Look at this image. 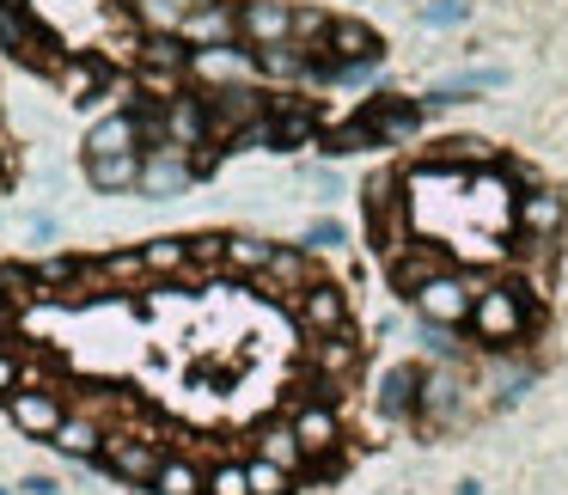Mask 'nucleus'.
<instances>
[{
    "instance_id": "obj_1",
    "label": "nucleus",
    "mask_w": 568,
    "mask_h": 495,
    "mask_svg": "<svg viewBox=\"0 0 568 495\" xmlns=\"http://www.w3.org/2000/svg\"><path fill=\"white\" fill-rule=\"evenodd\" d=\"M477 294H483V282L470 270H434L428 282L409 294V306L422 312V324H446V331H465L470 324V306H477Z\"/></svg>"
},
{
    "instance_id": "obj_2",
    "label": "nucleus",
    "mask_w": 568,
    "mask_h": 495,
    "mask_svg": "<svg viewBox=\"0 0 568 495\" xmlns=\"http://www.w3.org/2000/svg\"><path fill=\"white\" fill-rule=\"evenodd\" d=\"M526 324H531V294H526V287L483 282L477 306H470V331H477L483 343L507 348V343H519V336H526Z\"/></svg>"
},
{
    "instance_id": "obj_3",
    "label": "nucleus",
    "mask_w": 568,
    "mask_h": 495,
    "mask_svg": "<svg viewBox=\"0 0 568 495\" xmlns=\"http://www.w3.org/2000/svg\"><path fill=\"white\" fill-rule=\"evenodd\" d=\"M104 465L116 471L123 483H153L160 477V465H165V446L153 441V434H129V428H116V434H104Z\"/></svg>"
},
{
    "instance_id": "obj_4",
    "label": "nucleus",
    "mask_w": 568,
    "mask_h": 495,
    "mask_svg": "<svg viewBox=\"0 0 568 495\" xmlns=\"http://www.w3.org/2000/svg\"><path fill=\"white\" fill-rule=\"evenodd\" d=\"M196 184V165H190V148L165 141V148H148L141 153V196H178V190Z\"/></svg>"
},
{
    "instance_id": "obj_5",
    "label": "nucleus",
    "mask_w": 568,
    "mask_h": 495,
    "mask_svg": "<svg viewBox=\"0 0 568 495\" xmlns=\"http://www.w3.org/2000/svg\"><path fill=\"white\" fill-rule=\"evenodd\" d=\"M239 43H251V50L294 43V7L287 0H239Z\"/></svg>"
},
{
    "instance_id": "obj_6",
    "label": "nucleus",
    "mask_w": 568,
    "mask_h": 495,
    "mask_svg": "<svg viewBox=\"0 0 568 495\" xmlns=\"http://www.w3.org/2000/svg\"><path fill=\"white\" fill-rule=\"evenodd\" d=\"M178 38L190 50H221V43H239V7L233 0H209V7H190L178 19Z\"/></svg>"
},
{
    "instance_id": "obj_7",
    "label": "nucleus",
    "mask_w": 568,
    "mask_h": 495,
    "mask_svg": "<svg viewBox=\"0 0 568 495\" xmlns=\"http://www.w3.org/2000/svg\"><path fill=\"white\" fill-rule=\"evenodd\" d=\"M7 410H13L19 434H31V441H50V434L68 422V404L50 392V385H26V392H13V397H7Z\"/></svg>"
},
{
    "instance_id": "obj_8",
    "label": "nucleus",
    "mask_w": 568,
    "mask_h": 495,
    "mask_svg": "<svg viewBox=\"0 0 568 495\" xmlns=\"http://www.w3.org/2000/svg\"><path fill=\"white\" fill-rule=\"evenodd\" d=\"M287 422H294V434H300V446H306V458H331L336 446H343V422H336V410L324 404V397H300Z\"/></svg>"
},
{
    "instance_id": "obj_9",
    "label": "nucleus",
    "mask_w": 568,
    "mask_h": 495,
    "mask_svg": "<svg viewBox=\"0 0 568 495\" xmlns=\"http://www.w3.org/2000/svg\"><path fill=\"white\" fill-rule=\"evenodd\" d=\"M257 282L270 287L275 300H287V306H294V300L306 294L312 282H318V275H312V251H306V245H275V257L263 263Z\"/></svg>"
},
{
    "instance_id": "obj_10",
    "label": "nucleus",
    "mask_w": 568,
    "mask_h": 495,
    "mask_svg": "<svg viewBox=\"0 0 568 495\" xmlns=\"http://www.w3.org/2000/svg\"><path fill=\"white\" fill-rule=\"evenodd\" d=\"M294 312H300V324H306V336H343L348 331V300H343V287H331V282H312L306 294L294 300Z\"/></svg>"
},
{
    "instance_id": "obj_11",
    "label": "nucleus",
    "mask_w": 568,
    "mask_h": 495,
    "mask_svg": "<svg viewBox=\"0 0 568 495\" xmlns=\"http://www.w3.org/2000/svg\"><path fill=\"white\" fill-rule=\"evenodd\" d=\"M514 226L526 239H556L568 226V196L562 190H526V196L514 202Z\"/></svg>"
},
{
    "instance_id": "obj_12",
    "label": "nucleus",
    "mask_w": 568,
    "mask_h": 495,
    "mask_svg": "<svg viewBox=\"0 0 568 495\" xmlns=\"http://www.w3.org/2000/svg\"><path fill=\"white\" fill-rule=\"evenodd\" d=\"M318 50L336 55V62H367V55H379V62H385V38L367 26V19H331V31H324Z\"/></svg>"
},
{
    "instance_id": "obj_13",
    "label": "nucleus",
    "mask_w": 568,
    "mask_h": 495,
    "mask_svg": "<svg viewBox=\"0 0 568 495\" xmlns=\"http://www.w3.org/2000/svg\"><path fill=\"white\" fill-rule=\"evenodd\" d=\"M104 153H141V123H135V111H116V117H104V123H92L87 160H104Z\"/></svg>"
},
{
    "instance_id": "obj_14",
    "label": "nucleus",
    "mask_w": 568,
    "mask_h": 495,
    "mask_svg": "<svg viewBox=\"0 0 568 495\" xmlns=\"http://www.w3.org/2000/svg\"><path fill=\"white\" fill-rule=\"evenodd\" d=\"M87 184L104 190V196L135 190L141 184V153H104V160H87Z\"/></svg>"
},
{
    "instance_id": "obj_15",
    "label": "nucleus",
    "mask_w": 568,
    "mask_h": 495,
    "mask_svg": "<svg viewBox=\"0 0 568 495\" xmlns=\"http://www.w3.org/2000/svg\"><path fill=\"white\" fill-rule=\"evenodd\" d=\"M379 416H416V404H422V367H392L379 380Z\"/></svg>"
},
{
    "instance_id": "obj_16",
    "label": "nucleus",
    "mask_w": 568,
    "mask_h": 495,
    "mask_svg": "<svg viewBox=\"0 0 568 495\" xmlns=\"http://www.w3.org/2000/svg\"><path fill=\"white\" fill-rule=\"evenodd\" d=\"M251 55H257V80H282V87L306 80V62H312L306 43H270V50H251Z\"/></svg>"
},
{
    "instance_id": "obj_17",
    "label": "nucleus",
    "mask_w": 568,
    "mask_h": 495,
    "mask_svg": "<svg viewBox=\"0 0 568 495\" xmlns=\"http://www.w3.org/2000/svg\"><path fill=\"white\" fill-rule=\"evenodd\" d=\"M50 441L62 446L68 458H99L104 453V428H99V416H87V410H80V416H68Z\"/></svg>"
},
{
    "instance_id": "obj_18",
    "label": "nucleus",
    "mask_w": 568,
    "mask_h": 495,
    "mask_svg": "<svg viewBox=\"0 0 568 495\" xmlns=\"http://www.w3.org/2000/svg\"><path fill=\"white\" fill-rule=\"evenodd\" d=\"M312 367L324 373V380H343V373H355L361 367V348H355V336H312Z\"/></svg>"
},
{
    "instance_id": "obj_19",
    "label": "nucleus",
    "mask_w": 568,
    "mask_h": 495,
    "mask_svg": "<svg viewBox=\"0 0 568 495\" xmlns=\"http://www.w3.org/2000/svg\"><path fill=\"white\" fill-rule=\"evenodd\" d=\"M257 453L270 458V465H282V471H300V465H306V446H300L294 422H270V428L257 434Z\"/></svg>"
},
{
    "instance_id": "obj_20",
    "label": "nucleus",
    "mask_w": 568,
    "mask_h": 495,
    "mask_svg": "<svg viewBox=\"0 0 568 495\" xmlns=\"http://www.w3.org/2000/svg\"><path fill=\"white\" fill-rule=\"evenodd\" d=\"M141 270L148 275H184L190 270V239H153V245H141Z\"/></svg>"
},
{
    "instance_id": "obj_21",
    "label": "nucleus",
    "mask_w": 568,
    "mask_h": 495,
    "mask_svg": "<svg viewBox=\"0 0 568 495\" xmlns=\"http://www.w3.org/2000/svg\"><path fill=\"white\" fill-rule=\"evenodd\" d=\"M202 477H209L202 465H190V458H172V453H165L160 477H153V495H202Z\"/></svg>"
},
{
    "instance_id": "obj_22",
    "label": "nucleus",
    "mask_w": 568,
    "mask_h": 495,
    "mask_svg": "<svg viewBox=\"0 0 568 495\" xmlns=\"http://www.w3.org/2000/svg\"><path fill=\"white\" fill-rule=\"evenodd\" d=\"M270 257H275L270 239H251V233L226 239V270H239V275H263V263H270Z\"/></svg>"
},
{
    "instance_id": "obj_23",
    "label": "nucleus",
    "mask_w": 568,
    "mask_h": 495,
    "mask_svg": "<svg viewBox=\"0 0 568 495\" xmlns=\"http://www.w3.org/2000/svg\"><path fill=\"white\" fill-rule=\"evenodd\" d=\"M526 385H531V373H526V367H514V361H495V367L483 373V392H489L495 404H514V397L526 392Z\"/></svg>"
},
{
    "instance_id": "obj_24",
    "label": "nucleus",
    "mask_w": 568,
    "mask_h": 495,
    "mask_svg": "<svg viewBox=\"0 0 568 495\" xmlns=\"http://www.w3.org/2000/svg\"><path fill=\"white\" fill-rule=\"evenodd\" d=\"M245 477H251V495H287V483H294V471L270 465V458H245Z\"/></svg>"
},
{
    "instance_id": "obj_25",
    "label": "nucleus",
    "mask_w": 568,
    "mask_h": 495,
    "mask_svg": "<svg viewBox=\"0 0 568 495\" xmlns=\"http://www.w3.org/2000/svg\"><path fill=\"white\" fill-rule=\"evenodd\" d=\"M336 13H324V7H294V43H306V50H318L324 31H331Z\"/></svg>"
},
{
    "instance_id": "obj_26",
    "label": "nucleus",
    "mask_w": 568,
    "mask_h": 495,
    "mask_svg": "<svg viewBox=\"0 0 568 495\" xmlns=\"http://www.w3.org/2000/svg\"><path fill=\"white\" fill-rule=\"evenodd\" d=\"M202 495H251L245 465H214L209 477H202Z\"/></svg>"
},
{
    "instance_id": "obj_27",
    "label": "nucleus",
    "mask_w": 568,
    "mask_h": 495,
    "mask_svg": "<svg viewBox=\"0 0 568 495\" xmlns=\"http://www.w3.org/2000/svg\"><path fill=\"white\" fill-rule=\"evenodd\" d=\"M465 13V0H422V26H458Z\"/></svg>"
},
{
    "instance_id": "obj_28",
    "label": "nucleus",
    "mask_w": 568,
    "mask_h": 495,
    "mask_svg": "<svg viewBox=\"0 0 568 495\" xmlns=\"http://www.w3.org/2000/svg\"><path fill=\"white\" fill-rule=\"evenodd\" d=\"M13 392H26V361L19 355H7V348H0V404H7V397Z\"/></svg>"
},
{
    "instance_id": "obj_29",
    "label": "nucleus",
    "mask_w": 568,
    "mask_h": 495,
    "mask_svg": "<svg viewBox=\"0 0 568 495\" xmlns=\"http://www.w3.org/2000/svg\"><path fill=\"white\" fill-rule=\"evenodd\" d=\"M343 221H312L306 226V251H331V245H343Z\"/></svg>"
},
{
    "instance_id": "obj_30",
    "label": "nucleus",
    "mask_w": 568,
    "mask_h": 495,
    "mask_svg": "<svg viewBox=\"0 0 568 495\" xmlns=\"http://www.w3.org/2000/svg\"><path fill=\"white\" fill-rule=\"evenodd\" d=\"M7 343H13V331H7V319H0V348H7Z\"/></svg>"
}]
</instances>
